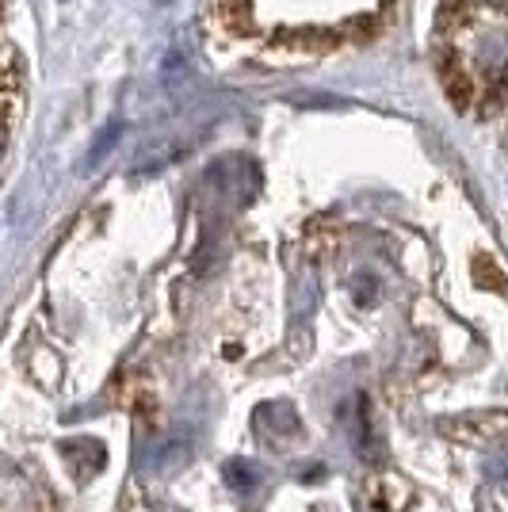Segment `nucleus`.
Masks as SVG:
<instances>
[{"label": "nucleus", "instance_id": "7ed1b4c3", "mask_svg": "<svg viewBox=\"0 0 508 512\" xmlns=\"http://www.w3.org/2000/svg\"><path fill=\"white\" fill-rule=\"evenodd\" d=\"M444 88L455 100V107H470V100H474V81L463 65H444Z\"/></svg>", "mask_w": 508, "mask_h": 512}, {"label": "nucleus", "instance_id": "20e7f679", "mask_svg": "<svg viewBox=\"0 0 508 512\" xmlns=\"http://www.w3.org/2000/svg\"><path fill=\"white\" fill-rule=\"evenodd\" d=\"M226 474H230V486L233 490H256V467L253 463H230L226 467Z\"/></svg>", "mask_w": 508, "mask_h": 512}, {"label": "nucleus", "instance_id": "f257e3e1", "mask_svg": "<svg viewBox=\"0 0 508 512\" xmlns=\"http://www.w3.org/2000/svg\"><path fill=\"white\" fill-rule=\"evenodd\" d=\"M447 436L474 444V448H489V444H508V413H482V417H466L459 425H444Z\"/></svg>", "mask_w": 508, "mask_h": 512}, {"label": "nucleus", "instance_id": "f03ea898", "mask_svg": "<svg viewBox=\"0 0 508 512\" xmlns=\"http://www.w3.org/2000/svg\"><path fill=\"white\" fill-rule=\"evenodd\" d=\"M218 23L233 31V35H245L253 31V12H249V0H222L218 4Z\"/></svg>", "mask_w": 508, "mask_h": 512}]
</instances>
